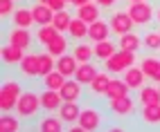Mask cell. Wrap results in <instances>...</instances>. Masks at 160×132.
<instances>
[{"label": "cell", "instance_id": "obj_19", "mask_svg": "<svg viewBox=\"0 0 160 132\" xmlns=\"http://www.w3.org/2000/svg\"><path fill=\"white\" fill-rule=\"evenodd\" d=\"M81 114V103L79 101H63V105L59 107V116L66 121V125L77 123Z\"/></svg>", "mask_w": 160, "mask_h": 132}, {"label": "cell", "instance_id": "obj_6", "mask_svg": "<svg viewBox=\"0 0 160 132\" xmlns=\"http://www.w3.org/2000/svg\"><path fill=\"white\" fill-rule=\"evenodd\" d=\"M104 121H106V116L102 114L99 107L86 105V107H81V114H79V121H77V123L81 125L83 132H92V130H102V128H104Z\"/></svg>", "mask_w": 160, "mask_h": 132}, {"label": "cell", "instance_id": "obj_22", "mask_svg": "<svg viewBox=\"0 0 160 132\" xmlns=\"http://www.w3.org/2000/svg\"><path fill=\"white\" fill-rule=\"evenodd\" d=\"M129 92H131V87L126 85V81L124 79H111V83H108V90H106V94H104V98L106 101H113V98H122V96H129Z\"/></svg>", "mask_w": 160, "mask_h": 132}, {"label": "cell", "instance_id": "obj_17", "mask_svg": "<svg viewBox=\"0 0 160 132\" xmlns=\"http://www.w3.org/2000/svg\"><path fill=\"white\" fill-rule=\"evenodd\" d=\"M0 56H2L5 65H9V67H18L20 61H23V56H25V49H20V47L12 45V43H7V45H2V49H0Z\"/></svg>", "mask_w": 160, "mask_h": 132}, {"label": "cell", "instance_id": "obj_29", "mask_svg": "<svg viewBox=\"0 0 160 132\" xmlns=\"http://www.w3.org/2000/svg\"><path fill=\"white\" fill-rule=\"evenodd\" d=\"M45 49L52 54V56H63V54H68V49H70V36L68 34H59L52 43H48L45 45Z\"/></svg>", "mask_w": 160, "mask_h": 132}, {"label": "cell", "instance_id": "obj_5", "mask_svg": "<svg viewBox=\"0 0 160 132\" xmlns=\"http://www.w3.org/2000/svg\"><path fill=\"white\" fill-rule=\"evenodd\" d=\"M138 110H140V103H138V98L133 101L131 96H122V98L108 101V112L115 119H131L138 114Z\"/></svg>", "mask_w": 160, "mask_h": 132}, {"label": "cell", "instance_id": "obj_20", "mask_svg": "<svg viewBox=\"0 0 160 132\" xmlns=\"http://www.w3.org/2000/svg\"><path fill=\"white\" fill-rule=\"evenodd\" d=\"M32 14H34L36 27H41V25H50L52 23V18H54V9H52L50 5H45V2H34V5H32Z\"/></svg>", "mask_w": 160, "mask_h": 132}, {"label": "cell", "instance_id": "obj_28", "mask_svg": "<svg viewBox=\"0 0 160 132\" xmlns=\"http://www.w3.org/2000/svg\"><path fill=\"white\" fill-rule=\"evenodd\" d=\"M61 34V31L54 27V25H41V27H36V31H34V40H36V45H48V43H52L57 36Z\"/></svg>", "mask_w": 160, "mask_h": 132}, {"label": "cell", "instance_id": "obj_14", "mask_svg": "<svg viewBox=\"0 0 160 132\" xmlns=\"http://www.w3.org/2000/svg\"><path fill=\"white\" fill-rule=\"evenodd\" d=\"M41 105H43V112H59V107L63 105L61 92L43 87V92H41Z\"/></svg>", "mask_w": 160, "mask_h": 132}, {"label": "cell", "instance_id": "obj_37", "mask_svg": "<svg viewBox=\"0 0 160 132\" xmlns=\"http://www.w3.org/2000/svg\"><path fill=\"white\" fill-rule=\"evenodd\" d=\"M158 63H160V58H156V56H144V58L140 61V67H142V72L147 74L149 81H151V76H153V72H156V67H158Z\"/></svg>", "mask_w": 160, "mask_h": 132}, {"label": "cell", "instance_id": "obj_43", "mask_svg": "<svg viewBox=\"0 0 160 132\" xmlns=\"http://www.w3.org/2000/svg\"><path fill=\"white\" fill-rule=\"evenodd\" d=\"M156 20H158V23H160V5L156 7Z\"/></svg>", "mask_w": 160, "mask_h": 132}, {"label": "cell", "instance_id": "obj_16", "mask_svg": "<svg viewBox=\"0 0 160 132\" xmlns=\"http://www.w3.org/2000/svg\"><path fill=\"white\" fill-rule=\"evenodd\" d=\"M83 87L86 85H81L77 79H68L66 83H63V87H61V96H63V101H81V96H83Z\"/></svg>", "mask_w": 160, "mask_h": 132}, {"label": "cell", "instance_id": "obj_38", "mask_svg": "<svg viewBox=\"0 0 160 132\" xmlns=\"http://www.w3.org/2000/svg\"><path fill=\"white\" fill-rule=\"evenodd\" d=\"M16 11V0H0V16L2 18H12Z\"/></svg>", "mask_w": 160, "mask_h": 132}, {"label": "cell", "instance_id": "obj_42", "mask_svg": "<svg viewBox=\"0 0 160 132\" xmlns=\"http://www.w3.org/2000/svg\"><path fill=\"white\" fill-rule=\"evenodd\" d=\"M68 2L74 7V9H77V7H81V5H86V2H90V0H68Z\"/></svg>", "mask_w": 160, "mask_h": 132}, {"label": "cell", "instance_id": "obj_41", "mask_svg": "<svg viewBox=\"0 0 160 132\" xmlns=\"http://www.w3.org/2000/svg\"><path fill=\"white\" fill-rule=\"evenodd\" d=\"M151 83H160V63H158V67H156V72L151 76Z\"/></svg>", "mask_w": 160, "mask_h": 132}, {"label": "cell", "instance_id": "obj_47", "mask_svg": "<svg viewBox=\"0 0 160 132\" xmlns=\"http://www.w3.org/2000/svg\"><path fill=\"white\" fill-rule=\"evenodd\" d=\"M158 87H160V83H158Z\"/></svg>", "mask_w": 160, "mask_h": 132}, {"label": "cell", "instance_id": "obj_15", "mask_svg": "<svg viewBox=\"0 0 160 132\" xmlns=\"http://www.w3.org/2000/svg\"><path fill=\"white\" fill-rule=\"evenodd\" d=\"M111 72H106V70H99L97 72V76L86 85L88 87V92H90V96H104L106 94V90H108V83H111Z\"/></svg>", "mask_w": 160, "mask_h": 132}, {"label": "cell", "instance_id": "obj_7", "mask_svg": "<svg viewBox=\"0 0 160 132\" xmlns=\"http://www.w3.org/2000/svg\"><path fill=\"white\" fill-rule=\"evenodd\" d=\"M108 25H111V31L115 36H124L126 31L135 29V23H133V18L126 9H115V11H111L108 14Z\"/></svg>", "mask_w": 160, "mask_h": 132}, {"label": "cell", "instance_id": "obj_31", "mask_svg": "<svg viewBox=\"0 0 160 132\" xmlns=\"http://www.w3.org/2000/svg\"><path fill=\"white\" fill-rule=\"evenodd\" d=\"M52 70H57V56L45 49V52H38V79H43L45 74H50Z\"/></svg>", "mask_w": 160, "mask_h": 132}, {"label": "cell", "instance_id": "obj_40", "mask_svg": "<svg viewBox=\"0 0 160 132\" xmlns=\"http://www.w3.org/2000/svg\"><path fill=\"white\" fill-rule=\"evenodd\" d=\"M95 2H97L102 9H113L117 5V0H95Z\"/></svg>", "mask_w": 160, "mask_h": 132}, {"label": "cell", "instance_id": "obj_23", "mask_svg": "<svg viewBox=\"0 0 160 132\" xmlns=\"http://www.w3.org/2000/svg\"><path fill=\"white\" fill-rule=\"evenodd\" d=\"M12 25L16 27H25V29H32L36 23H34V14H32V7H16V11L12 14Z\"/></svg>", "mask_w": 160, "mask_h": 132}, {"label": "cell", "instance_id": "obj_11", "mask_svg": "<svg viewBox=\"0 0 160 132\" xmlns=\"http://www.w3.org/2000/svg\"><path fill=\"white\" fill-rule=\"evenodd\" d=\"M18 72L25 79H38V52H27L18 65Z\"/></svg>", "mask_w": 160, "mask_h": 132}, {"label": "cell", "instance_id": "obj_9", "mask_svg": "<svg viewBox=\"0 0 160 132\" xmlns=\"http://www.w3.org/2000/svg\"><path fill=\"white\" fill-rule=\"evenodd\" d=\"M138 119H140L142 125H147V128H160V103L140 105V110H138Z\"/></svg>", "mask_w": 160, "mask_h": 132}, {"label": "cell", "instance_id": "obj_32", "mask_svg": "<svg viewBox=\"0 0 160 132\" xmlns=\"http://www.w3.org/2000/svg\"><path fill=\"white\" fill-rule=\"evenodd\" d=\"M72 54H74V58H77L79 63L92 61V58H95V45H88L86 40H79V43H74Z\"/></svg>", "mask_w": 160, "mask_h": 132}, {"label": "cell", "instance_id": "obj_12", "mask_svg": "<svg viewBox=\"0 0 160 132\" xmlns=\"http://www.w3.org/2000/svg\"><path fill=\"white\" fill-rule=\"evenodd\" d=\"M122 79L126 81V85H129L133 92H138V90H140V87L149 81V79H147V74L142 72L140 65H131L129 70H124V72H122Z\"/></svg>", "mask_w": 160, "mask_h": 132}, {"label": "cell", "instance_id": "obj_36", "mask_svg": "<svg viewBox=\"0 0 160 132\" xmlns=\"http://www.w3.org/2000/svg\"><path fill=\"white\" fill-rule=\"evenodd\" d=\"M18 119H20V116H18ZM18 119H16L14 114H9V112H2V119H0V130H2V132H16V130L20 128Z\"/></svg>", "mask_w": 160, "mask_h": 132}, {"label": "cell", "instance_id": "obj_39", "mask_svg": "<svg viewBox=\"0 0 160 132\" xmlns=\"http://www.w3.org/2000/svg\"><path fill=\"white\" fill-rule=\"evenodd\" d=\"M52 9H54V11H61V9H68V0H50V2H48Z\"/></svg>", "mask_w": 160, "mask_h": 132}, {"label": "cell", "instance_id": "obj_44", "mask_svg": "<svg viewBox=\"0 0 160 132\" xmlns=\"http://www.w3.org/2000/svg\"><path fill=\"white\" fill-rule=\"evenodd\" d=\"M34 2H45V5H48V2H50V0H34Z\"/></svg>", "mask_w": 160, "mask_h": 132}, {"label": "cell", "instance_id": "obj_26", "mask_svg": "<svg viewBox=\"0 0 160 132\" xmlns=\"http://www.w3.org/2000/svg\"><path fill=\"white\" fill-rule=\"evenodd\" d=\"M77 16H79L81 20H86V23L90 25V23H95V20H99V18H102V7L95 2V0H90V2L77 7Z\"/></svg>", "mask_w": 160, "mask_h": 132}, {"label": "cell", "instance_id": "obj_18", "mask_svg": "<svg viewBox=\"0 0 160 132\" xmlns=\"http://www.w3.org/2000/svg\"><path fill=\"white\" fill-rule=\"evenodd\" d=\"M117 47L129 49V52H140L144 47V43H142V36L133 29V31H126L124 36H117Z\"/></svg>", "mask_w": 160, "mask_h": 132}, {"label": "cell", "instance_id": "obj_4", "mask_svg": "<svg viewBox=\"0 0 160 132\" xmlns=\"http://www.w3.org/2000/svg\"><path fill=\"white\" fill-rule=\"evenodd\" d=\"M126 11L131 14L135 27H147V25H151L153 20H156V7L151 2H147V0H140V2H129Z\"/></svg>", "mask_w": 160, "mask_h": 132}, {"label": "cell", "instance_id": "obj_13", "mask_svg": "<svg viewBox=\"0 0 160 132\" xmlns=\"http://www.w3.org/2000/svg\"><path fill=\"white\" fill-rule=\"evenodd\" d=\"M111 25H108V20H95V23L88 25V40L90 43H99V40H106V38H111Z\"/></svg>", "mask_w": 160, "mask_h": 132}, {"label": "cell", "instance_id": "obj_24", "mask_svg": "<svg viewBox=\"0 0 160 132\" xmlns=\"http://www.w3.org/2000/svg\"><path fill=\"white\" fill-rule=\"evenodd\" d=\"M66 34H68L70 40H74V43L86 40V38H88V23H86V20H81L77 14H74V18H72V23H70V27H68Z\"/></svg>", "mask_w": 160, "mask_h": 132}, {"label": "cell", "instance_id": "obj_34", "mask_svg": "<svg viewBox=\"0 0 160 132\" xmlns=\"http://www.w3.org/2000/svg\"><path fill=\"white\" fill-rule=\"evenodd\" d=\"M72 18H74V14L70 11V9H61V11H54L52 25H54V27L61 31V34H66L68 27H70V23H72Z\"/></svg>", "mask_w": 160, "mask_h": 132}, {"label": "cell", "instance_id": "obj_3", "mask_svg": "<svg viewBox=\"0 0 160 132\" xmlns=\"http://www.w3.org/2000/svg\"><path fill=\"white\" fill-rule=\"evenodd\" d=\"M138 52H129V49H117L111 58L104 61V70L111 74H122L124 70H129L131 65H135Z\"/></svg>", "mask_w": 160, "mask_h": 132}, {"label": "cell", "instance_id": "obj_45", "mask_svg": "<svg viewBox=\"0 0 160 132\" xmlns=\"http://www.w3.org/2000/svg\"><path fill=\"white\" fill-rule=\"evenodd\" d=\"M126 2H140V0H126Z\"/></svg>", "mask_w": 160, "mask_h": 132}, {"label": "cell", "instance_id": "obj_30", "mask_svg": "<svg viewBox=\"0 0 160 132\" xmlns=\"http://www.w3.org/2000/svg\"><path fill=\"white\" fill-rule=\"evenodd\" d=\"M92 45H95V58L102 61V63H104L106 58H111L113 54H115L117 49H120V47H117V43H113L111 38L99 40V43H92Z\"/></svg>", "mask_w": 160, "mask_h": 132}, {"label": "cell", "instance_id": "obj_1", "mask_svg": "<svg viewBox=\"0 0 160 132\" xmlns=\"http://www.w3.org/2000/svg\"><path fill=\"white\" fill-rule=\"evenodd\" d=\"M43 110L41 105V92L34 90H23L18 103H16V114L23 121H38V112Z\"/></svg>", "mask_w": 160, "mask_h": 132}, {"label": "cell", "instance_id": "obj_33", "mask_svg": "<svg viewBox=\"0 0 160 132\" xmlns=\"http://www.w3.org/2000/svg\"><path fill=\"white\" fill-rule=\"evenodd\" d=\"M66 81H68V79H66V76H63L59 70H52L50 74H45L43 79H41V85L48 87V90H61Z\"/></svg>", "mask_w": 160, "mask_h": 132}, {"label": "cell", "instance_id": "obj_46", "mask_svg": "<svg viewBox=\"0 0 160 132\" xmlns=\"http://www.w3.org/2000/svg\"><path fill=\"white\" fill-rule=\"evenodd\" d=\"M16 2H20V0H16Z\"/></svg>", "mask_w": 160, "mask_h": 132}, {"label": "cell", "instance_id": "obj_25", "mask_svg": "<svg viewBox=\"0 0 160 132\" xmlns=\"http://www.w3.org/2000/svg\"><path fill=\"white\" fill-rule=\"evenodd\" d=\"M138 103L140 105H149V103H160V87L156 85H142L138 90Z\"/></svg>", "mask_w": 160, "mask_h": 132}, {"label": "cell", "instance_id": "obj_21", "mask_svg": "<svg viewBox=\"0 0 160 132\" xmlns=\"http://www.w3.org/2000/svg\"><path fill=\"white\" fill-rule=\"evenodd\" d=\"M77 67H79V61L74 58L72 52H68V54H63V56L57 58V70L66 76V79H72L74 72H77Z\"/></svg>", "mask_w": 160, "mask_h": 132}, {"label": "cell", "instance_id": "obj_10", "mask_svg": "<svg viewBox=\"0 0 160 132\" xmlns=\"http://www.w3.org/2000/svg\"><path fill=\"white\" fill-rule=\"evenodd\" d=\"M36 128L41 132H61V130H66L68 125H66V121L59 116V112H45V116L38 119Z\"/></svg>", "mask_w": 160, "mask_h": 132}, {"label": "cell", "instance_id": "obj_2", "mask_svg": "<svg viewBox=\"0 0 160 132\" xmlns=\"http://www.w3.org/2000/svg\"><path fill=\"white\" fill-rule=\"evenodd\" d=\"M20 94H23V85L18 79H5L2 81V90H0V110L2 112H12L16 110V103Z\"/></svg>", "mask_w": 160, "mask_h": 132}, {"label": "cell", "instance_id": "obj_8", "mask_svg": "<svg viewBox=\"0 0 160 132\" xmlns=\"http://www.w3.org/2000/svg\"><path fill=\"white\" fill-rule=\"evenodd\" d=\"M7 43H12V45H16V47H20V49L27 52L32 47V43H36V40H34V36H32L29 29L12 25V27L7 29Z\"/></svg>", "mask_w": 160, "mask_h": 132}, {"label": "cell", "instance_id": "obj_35", "mask_svg": "<svg viewBox=\"0 0 160 132\" xmlns=\"http://www.w3.org/2000/svg\"><path fill=\"white\" fill-rule=\"evenodd\" d=\"M142 43L149 52H160V29H151V31H144Z\"/></svg>", "mask_w": 160, "mask_h": 132}, {"label": "cell", "instance_id": "obj_27", "mask_svg": "<svg viewBox=\"0 0 160 132\" xmlns=\"http://www.w3.org/2000/svg\"><path fill=\"white\" fill-rule=\"evenodd\" d=\"M97 65H95L92 61H86V63H79V67H77V72H74V79H77L81 85H88L95 76H97Z\"/></svg>", "mask_w": 160, "mask_h": 132}]
</instances>
